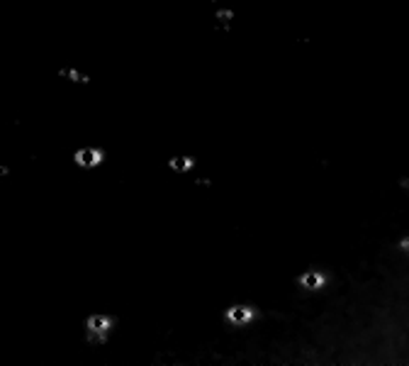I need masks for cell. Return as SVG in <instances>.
Returning <instances> with one entry per match:
<instances>
[{"mask_svg": "<svg viewBox=\"0 0 409 366\" xmlns=\"http://www.w3.org/2000/svg\"><path fill=\"white\" fill-rule=\"evenodd\" d=\"M171 166L176 168V171H188V168H193V159H188V156H176V159H171Z\"/></svg>", "mask_w": 409, "mask_h": 366, "instance_id": "5", "label": "cell"}, {"mask_svg": "<svg viewBox=\"0 0 409 366\" xmlns=\"http://www.w3.org/2000/svg\"><path fill=\"white\" fill-rule=\"evenodd\" d=\"M321 283H324L321 274H305V276H299V286H305V288H319Z\"/></svg>", "mask_w": 409, "mask_h": 366, "instance_id": "4", "label": "cell"}, {"mask_svg": "<svg viewBox=\"0 0 409 366\" xmlns=\"http://www.w3.org/2000/svg\"><path fill=\"white\" fill-rule=\"evenodd\" d=\"M251 318H254V310L251 308H239V305L227 312V320H232L234 325H246V322H251Z\"/></svg>", "mask_w": 409, "mask_h": 366, "instance_id": "2", "label": "cell"}, {"mask_svg": "<svg viewBox=\"0 0 409 366\" xmlns=\"http://www.w3.org/2000/svg\"><path fill=\"white\" fill-rule=\"evenodd\" d=\"M110 325H112V320L110 318H102V315H95V318H90L88 320V327L93 330V332H107Z\"/></svg>", "mask_w": 409, "mask_h": 366, "instance_id": "3", "label": "cell"}, {"mask_svg": "<svg viewBox=\"0 0 409 366\" xmlns=\"http://www.w3.org/2000/svg\"><path fill=\"white\" fill-rule=\"evenodd\" d=\"M76 164L83 168H93L98 166L100 161H102V152L100 149H80V152H76Z\"/></svg>", "mask_w": 409, "mask_h": 366, "instance_id": "1", "label": "cell"}]
</instances>
